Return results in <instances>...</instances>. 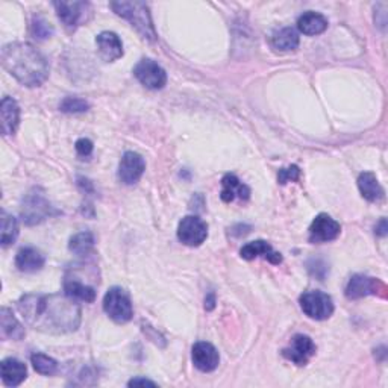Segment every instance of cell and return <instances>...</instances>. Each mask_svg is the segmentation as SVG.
I'll use <instances>...</instances> for the list:
<instances>
[{
  "mask_svg": "<svg viewBox=\"0 0 388 388\" xmlns=\"http://www.w3.org/2000/svg\"><path fill=\"white\" fill-rule=\"evenodd\" d=\"M17 308L29 326L46 334L73 332L81 325V306L67 295H26Z\"/></svg>",
  "mask_w": 388,
  "mask_h": 388,
  "instance_id": "cell-1",
  "label": "cell"
},
{
  "mask_svg": "<svg viewBox=\"0 0 388 388\" xmlns=\"http://www.w3.org/2000/svg\"><path fill=\"white\" fill-rule=\"evenodd\" d=\"M2 64L18 82L26 86H40L48 77L46 56L29 43L6 44L2 48Z\"/></svg>",
  "mask_w": 388,
  "mask_h": 388,
  "instance_id": "cell-2",
  "label": "cell"
},
{
  "mask_svg": "<svg viewBox=\"0 0 388 388\" xmlns=\"http://www.w3.org/2000/svg\"><path fill=\"white\" fill-rule=\"evenodd\" d=\"M110 6L112 8V11L123 17L124 20H128L132 27L137 29V31L150 41L157 40V32H155V27L152 23V17L149 13V6L144 2H111Z\"/></svg>",
  "mask_w": 388,
  "mask_h": 388,
  "instance_id": "cell-3",
  "label": "cell"
},
{
  "mask_svg": "<svg viewBox=\"0 0 388 388\" xmlns=\"http://www.w3.org/2000/svg\"><path fill=\"white\" fill-rule=\"evenodd\" d=\"M103 311L117 323L129 322L134 316V308L128 291L120 287H112L103 297Z\"/></svg>",
  "mask_w": 388,
  "mask_h": 388,
  "instance_id": "cell-4",
  "label": "cell"
},
{
  "mask_svg": "<svg viewBox=\"0 0 388 388\" xmlns=\"http://www.w3.org/2000/svg\"><path fill=\"white\" fill-rule=\"evenodd\" d=\"M302 311L313 320H326L334 313V302L331 296L323 291H306L299 299Z\"/></svg>",
  "mask_w": 388,
  "mask_h": 388,
  "instance_id": "cell-5",
  "label": "cell"
},
{
  "mask_svg": "<svg viewBox=\"0 0 388 388\" xmlns=\"http://www.w3.org/2000/svg\"><path fill=\"white\" fill-rule=\"evenodd\" d=\"M58 17L65 27L76 29L82 23H86L91 17V5L89 2H79V0H70V2H55L53 4Z\"/></svg>",
  "mask_w": 388,
  "mask_h": 388,
  "instance_id": "cell-6",
  "label": "cell"
},
{
  "mask_svg": "<svg viewBox=\"0 0 388 388\" xmlns=\"http://www.w3.org/2000/svg\"><path fill=\"white\" fill-rule=\"evenodd\" d=\"M53 208L47 202L44 194L38 190H34L27 194L22 205V217L26 225L32 226L44 221L47 217H51Z\"/></svg>",
  "mask_w": 388,
  "mask_h": 388,
  "instance_id": "cell-7",
  "label": "cell"
},
{
  "mask_svg": "<svg viewBox=\"0 0 388 388\" xmlns=\"http://www.w3.org/2000/svg\"><path fill=\"white\" fill-rule=\"evenodd\" d=\"M366 296H381L387 297V287L382 280L370 278L366 275H355L346 285V297L347 299H361Z\"/></svg>",
  "mask_w": 388,
  "mask_h": 388,
  "instance_id": "cell-8",
  "label": "cell"
},
{
  "mask_svg": "<svg viewBox=\"0 0 388 388\" xmlns=\"http://www.w3.org/2000/svg\"><path fill=\"white\" fill-rule=\"evenodd\" d=\"M208 237V226L198 216H187L179 221L178 226V238L186 246L198 247Z\"/></svg>",
  "mask_w": 388,
  "mask_h": 388,
  "instance_id": "cell-9",
  "label": "cell"
},
{
  "mask_svg": "<svg viewBox=\"0 0 388 388\" xmlns=\"http://www.w3.org/2000/svg\"><path fill=\"white\" fill-rule=\"evenodd\" d=\"M137 79L149 90H161L167 84V73L152 60H141L134 69Z\"/></svg>",
  "mask_w": 388,
  "mask_h": 388,
  "instance_id": "cell-10",
  "label": "cell"
},
{
  "mask_svg": "<svg viewBox=\"0 0 388 388\" xmlns=\"http://www.w3.org/2000/svg\"><path fill=\"white\" fill-rule=\"evenodd\" d=\"M340 232H342V226L338 221L328 214H318L309 226V241L317 242V245L332 241L340 235Z\"/></svg>",
  "mask_w": 388,
  "mask_h": 388,
  "instance_id": "cell-11",
  "label": "cell"
},
{
  "mask_svg": "<svg viewBox=\"0 0 388 388\" xmlns=\"http://www.w3.org/2000/svg\"><path fill=\"white\" fill-rule=\"evenodd\" d=\"M146 170V162L141 155L126 152L119 164V179L124 186H134L138 182Z\"/></svg>",
  "mask_w": 388,
  "mask_h": 388,
  "instance_id": "cell-12",
  "label": "cell"
},
{
  "mask_svg": "<svg viewBox=\"0 0 388 388\" xmlns=\"http://www.w3.org/2000/svg\"><path fill=\"white\" fill-rule=\"evenodd\" d=\"M316 354V344L308 335H296L291 342V346L284 349L283 355L288 361L297 366H305L309 358Z\"/></svg>",
  "mask_w": 388,
  "mask_h": 388,
  "instance_id": "cell-13",
  "label": "cell"
},
{
  "mask_svg": "<svg viewBox=\"0 0 388 388\" xmlns=\"http://www.w3.org/2000/svg\"><path fill=\"white\" fill-rule=\"evenodd\" d=\"M191 358L196 368L205 373L216 370L220 363V355L217 349L207 342H199L193 346Z\"/></svg>",
  "mask_w": 388,
  "mask_h": 388,
  "instance_id": "cell-14",
  "label": "cell"
},
{
  "mask_svg": "<svg viewBox=\"0 0 388 388\" xmlns=\"http://www.w3.org/2000/svg\"><path fill=\"white\" fill-rule=\"evenodd\" d=\"M64 291L67 296H70L75 300H82V302H94L96 299V287L86 284L79 275H76L72 270V273H67L64 280Z\"/></svg>",
  "mask_w": 388,
  "mask_h": 388,
  "instance_id": "cell-15",
  "label": "cell"
},
{
  "mask_svg": "<svg viewBox=\"0 0 388 388\" xmlns=\"http://www.w3.org/2000/svg\"><path fill=\"white\" fill-rule=\"evenodd\" d=\"M96 44L105 61L112 63L123 56V44L117 34L105 31L96 37Z\"/></svg>",
  "mask_w": 388,
  "mask_h": 388,
  "instance_id": "cell-16",
  "label": "cell"
},
{
  "mask_svg": "<svg viewBox=\"0 0 388 388\" xmlns=\"http://www.w3.org/2000/svg\"><path fill=\"white\" fill-rule=\"evenodd\" d=\"M240 255H241V258H245L247 261L261 257V258L270 261L271 264L283 263V257H280V254H278V252L264 240H257V241L247 242L246 246L241 247Z\"/></svg>",
  "mask_w": 388,
  "mask_h": 388,
  "instance_id": "cell-17",
  "label": "cell"
},
{
  "mask_svg": "<svg viewBox=\"0 0 388 388\" xmlns=\"http://www.w3.org/2000/svg\"><path fill=\"white\" fill-rule=\"evenodd\" d=\"M44 255L35 247H23L17 252L15 266L23 273H35L44 267Z\"/></svg>",
  "mask_w": 388,
  "mask_h": 388,
  "instance_id": "cell-18",
  "label": "cell"
},
{
  "mask_svg": "<svg viewBox=\"0 0 388 388\" xmlns=\"http://www.w3.org/2000/svg\"><path fill=\"white\" fill-rule=\"evenodd\" d=\"M0 120H2L4 135H13L20 122V108L13 97H4L0 103Z\"/></svg>",
  "mask_w": 388,
  "mask_h": 388,
  "instance_id": "cell-19",
  "label": "cell"
},
{
  "mask_svg": "<svg viewBox=\"0 0 388 388\" xmlns=\"http://www.w3.org/2000/svg\"><path fill=\"white\" fill-rule=\"evenodd\" d=\"M0 372H2V381L8 387L20 385L27 376L26 366L15 360V358H6L0 364Z\"/></svg>",
  "mask_w": 388,
  "mask_h": 388,
  "instance_id": "cell-20",
  "label": "cell"
},
{
  "mask_svg": "<svg viewBox=\"0 0 388 388\" xmlns=\"http://www.w3.org/2000/svg\"><path fill=\"white\" fill-rule=\"evenodd\" d=\"M221 200L223 202H232L234 199L247 200L250 196V190L247 186H245L235 174L228 173L225 178L221 179Z\"/></svg>",
  "mask_w": 388,
  "mask_h": 388,
  "instance_id": "cell-21",
  "label": "cell"
},
{
  "mask_svg": "<svg viewBox=\"0 0 388 388\" xmlns=\"http://www.w3.org/2000/svg\"><path fill=\"white\" fill-rule=\"evenodd\" d=\"M0 331H2L4 338L15 340V342L23 340L26 335L23 325L18 322L9 308L0 309Z\"/></svg>",
  "mask_w": 388,
  "mask_h": 388,
  "instance_id": "cell-22",
  "label": "cell"
},
{
  "mask_svg": "<svg viewBox=\"0 0 388 388\" xmlns=\"http://www.w3.org/2000/svg\"><path fill=\"white\" fill-rule=\"evenodd\" d=\"M358 187L363 194V198L368 202H380L384 199V188L380 181L370 172H364L358 178Z\"/></svg>",
  "mask_w": 388,
  "mask_h": 388,
  "instance_id": "cell-23",
  "label": "cell"
},
{
  "mask_svg": "<svg viewBox=\"0 0 388 388\" xmlns=\"http://www.w3.org/2000/svg\"><path fill=\"white\" fill-rule=\"evenodd\" d=\"M297 27H299V31L305 35H318V34L325 32L328 29V20H326V17L322 14L314 13V11H308L304 15L299 17Z\"/></svg>",
  "mask_w": 388,
  "mask_h": 388,
  "instance_id": "cell-24",
  "label": "cell"
},
{
  "mask_svg": "<svg viewBox=\"0 0 388 388\" xmlns=\"http://www.w3.org/2000/svg\"><path fill=\"white\" fill-rule=\"evenodd\" d=\"M271 46L279 52H291L299 46V34L293 27H283L271 35Z\"/></svg>",
  "mask_w": 388,
  "mask_h": 388,
  "instance_id": "cell-25",
  "label": "cell"
},
{
  "mask_svg": "<svg viewBox=\"0 0 388 388\" xmlns=\"http://www.w3.org/2000/svg\"><path fill=\"white\" fill-rule=\"evenodd\" d=\"M94 247V237L91 232H79L70 238L69 249L79 257H86Z\"/></svg>",
  "mask_w": 388,
  "mask_h": 388,
  "instance_id": "cell-26",
  "label": "cell"
},
{
  "mask_svg": "<svg viewBox=\"0 0 388 388\" xmlns=\"http://www.w3.org/2000/svg\"><path fill=\"white\" fill-rule=\"evenodd\" d=\"M18 237V223L17 220L8 214L6 211H2V235H0V242L2 246L6 247L17 240Z\"/></svg>",
  "mask_w": 388,
  "mask_h": 388,
  "instance_id": "cell-27",
  "label": "cell"
},
{
  "mask_svg": "<svg viewBox=\"0 0 388 388\" xmlns=\"http://www.w3.org/2000/svg\"><path fill=\"white\" fill-rule=\"evenodd\" d=\"M31 361H32L35 372H38L40 375L51 376V375L56 373V370H58V363L53 360V358L47 356L44 354H34L31 356Z\"/></svg>",
  "mask_w": 388,
  "mask_h": 388,
  "instance_id": "cell-28",
  "label": "cell"
},
{
  "mask_svg": "<svg viewBox=\"0 0 388 388\" xmlns=\"http://www.w3.org/2000/svg\"><path fill=\"white\" fill-rule=\"evenodd\" d=\"M90 105L86 101L81 99V97H65V99L60 103V110L65 114H81L89 111Z\"/></svg>",
  "mask_w": 388,
  "mask_h": 388,
  "instance_id": "cell-29",
  "label": "cell"
},
{
  "mask_svg": "<svg viewBox=\"0 0 388 388\" xmlns=\"http://www.w3.org/2000/svg\"><path fill=\"white\" fill-rule=\"evenodd\" d=\"M32 34L38 40H46L53 34V26L43 17H35L32 22Z\"/></svg>",
  "mask_w": 388,
  "mask_h": 388,
  "instance_id": "cell-30",
  "label": "cell"
},
{
  "mask_svg": "<svg viewBox=\"0 0 388 388\" xmlns=\"http://www.w3.org/2000/svg\"><path fill=\"white\" fill-rule=\"evenodd\" d=\"M300 170L297 166H290L287 169H280L278 173L279 183H287L290 181H299Z\"/></svg>",
  "mask_w": 388,
  "mask_h": 388,
  "instance_id": "cell-31",
  "label": "cell"
},
{
  "mask_svg": "<svg viewBox=\"0 0 388 388\" xmlns=\"http://www.w3.org/2000/svg\"><path fill=\"white\" fill-rule=\"evenodd\" d=\"M76 152L79 157H90L91 152H93V143L89 140V138H81L76 141Z\"/></svg>",
  "mask_w": 388,
  "mask_h": 388,
  "instance_id": "cell-32",
  "label": "cell"
},
{
  "mask_svg": "<svg viewBox=\"0 0 388 388\" xmlns=\"http://www.w3.org/2000/svg\"><path fill=\"white\" fill-rule=\"evenodd\" d=\"M129 387H138V385H150V387H157V384H155L153 381H149V380H144V377H135V380H131L128 382Z\"/></svg>",
  "mask_w": 388,
  "mask_h": 388,
  "instance_id": "cell-33",
  "label": "cell"
},
{
  "mask_svg": "<svg viewBox=\"0 0 388 388\" xmlns=\"http://www.w3.org/2000/svg\"><path fill=\"white\" fill-rule=\"evenodd\" d=\"M376 234H377V235H381V237L387 235V220H385V219H382V220L380 221V225L376 226Z\"/></svg>",
  "mask_w": 388,
  "mask_h": 388,
  "instance_id": "cell-34",
  "label": "cell"
},
{
  "mask_svg": "<svg viewBox=\"0 0 388 388\" xmlns=\"http://www.w3.org/2000/svg\"><path fill=\"white\" fill-rule=\"evenodd\" d=\"M216 306V296L214 295H208L207 296V300H205V308L208 309V311H211V309L212 308H214Z\"/></svg>",
  "mask_w": 388,
  "mask_h": 388,
  "instance_id": "cell-35",
  "label": "cell"
}]
</instances>
